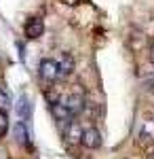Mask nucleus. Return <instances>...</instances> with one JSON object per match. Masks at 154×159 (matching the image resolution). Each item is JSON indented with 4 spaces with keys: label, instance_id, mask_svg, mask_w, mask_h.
Instances as JSON below:
<instances>
[{
    "label": "nucleus",
    "instance_id": "nucleus-1",
    "mask_svg": "<svg viewBox=\"0 0 154 159\" xmlns=\"http://www.w3.org/2000/svg\"><path fill=\"white\" fill-rule=\"evenodd\" d=\"M40 79L42 81H47V83H53V81H57L59 79V66H57V61L47 57V60L40 61Z\"/></svg>",
    "mask_w": 154,
    "mask_h": 159
},
{
    "label": "nucleus",
    "instance_id": "nucleus-2",
    "mask_svg": "<svg viewBox=\"0 0 154 159\" xmlns=\"http://www.w3.org/2000/svg\"><path fill=\"white\" fill-rule=\"evenodd\" d=\"M66 108H68V112L72 115H76V112H80L84 106V93L80 91V89H76V91H72V93H68V98H66V102H61Z\"/></svg>",
    "mask_w": 154,
    "mask_h": 159
},
{
    "label": "nucleus",
    "instance_id": "nucleus-3",
    "mask_svg": "<svg viewBox=\"0 0 154 159\" xmlns=\"http://www.w3.org/2000/svg\"><path fill=\"white\" fill-rule=\"evenodd\" d=\"M80 142H83V147L95 151V148L101 147L104 140H101V134H99L97 127H87V129H83V138H80Z\"/></svg>",
    "mask_w": 154,
    "mask_h": 159
},
{
    "label": "nucleus",
    "instance_id": "nucleus-4",
    "mask_svg": "<svg viewBox=\"0 0 154 159\" xmlns=\"http://www.w3.org/2000/svg\"><path fill=\"white\" fill-rule=\"evenodd\" d=\"M42 32H45V24H42L40 17H32V19H28V24H25V36L30 38V40L40 38V36H42Z\"/></svg>",
    "mask_w": 154,
    "mask_h": 159
},
{
    "label": "nucleus",
    "instance_id": "nucleus-5",
    "mask_svg": "<svg viewBox=\"0 0 154 159\" xmlns=\"http://www.w3.org/2000/svg\"><path fill=\"white\" fill-rule=\"evenodd\" d=\"M49 110H51V115H53L55 121H68L70 119V112H68V108L61 102H51L49 104Z\"/></svg>",
    "mask_w": 154,
    "mask_h": 159
},
{
    "label": "nucleus",
    "instance_id": "nucleus-6",
    "mask_svg": "<svg viewBox=\"0 0 154 159\" xmlns=\"http://www.w3.org/2000/svg\"><path fill=\"white\" fill-rule=\"evenodd\" d=\"M66 138H68L70 142H80V138H83V127H80L76 121H70V123H68Z\"/></svg>",
    "mask_w": 154,
    "mask_h": 159
},
{
    "label": "nucleus",
    "instance_id": "nucleus-7",
    "mask_svg": "<svg viewBox=\"0 0 154 159\" xmlns=\"http://www.w3.org/2000/svg\"><path fill=\"white\" fill-rule=\"evenodd\" d=\"M57 66H59V76H68V74L74 72V60H72L68 53L61 55V60L57 61Z\"/></svg>",
    "mask_w": 154,
    "mask_h": 159
},
{
    "label": "nucleus",
    "instance_id": "nucleus-8",
    "mask_svg": "<svg viewBox=\"0 0 154 159\" xmlns=\"http://www.w3.org/2000/svg\"><path fill=\"white\" fill-rule=\"evenodd\" d=\"M17 115H19L21 121H28L30 119V102H28L25 96H21V98L17 100Z\"/></svg>",
    "mask_w": 154,
    "mask_h": 159
},
{
    "label": "nucleus",
    "instance_id": "nucleus-9",
    "mask_svg": "<svg viewBox=\"0 0 154 159\" xmlns=\"http://www.w3.org/2000/svg\"><path fill=\"white\" fill-rule=\"evenodd\" d=\"M15 140L19 142V144H28V129H25V123L19 121L17 125H15Z\"/></svg>",
    "mask_w": 154,
    "mask_h": 159
},
{
    "label": "nucleus",
    "instance_id": "nucleus-10",
    "mask_svg": "<svg viewBox=\"0 0 154 159\" xmlns=\"http://www.w3.org/2000/svg\"><path fill=\"white\" fill-rule=\"evenodd\" d=\"M9 106H11V96L4 89H0V112H6Z\"/></svg>",
    "mask_w": 154,
    "mask_h": 159
},
{
    "label": "nucleus",
    "instance_id": "nucleus-11",
    "mask_svg": "<svg viewBox=\"0 0 154 159\" xmlns=\"http://www.w3.org/2000/svg\"><path fill=\"white\" fill-rule=\"evenodd\" d=\"M6 132H9V115L0 112V138H4Z\"/></svg>",
    "mask_w": 154,
    "mask_h": 159
},
{
    "label": "nucleus",
    "instance_id": "nucleus-12",
    "mask_svg": "<svg viewBox=\"0 0 154 159\" xmlns=\"http://www.w3.org/2000/svg\"><path fill=\"white\" fill-rule=\"evenodd\" d=\"M63 4H70V7H76V4H80L83 0H61Z\"/></svg>",
    "mask_w": 154,
    "mask_h": 159
},
{
    "label": "nucleus",
    "instance_id": "nucleus-13",
    "mask_svg": "<svg viewBox=\"0 0 154 159\" xmlns=\"http://www.w3.org/2000/svg\"><path fill=\"white\" fill-rule=\"evenodd\" d=\"M148 55H150V61H152V64H154V45H152V47H150V51H148Z\"/></svg>",
    "mask_w": 154,
    "mask_h": 159
},
{
    "label": "nucleus",
    "instance_id": "nucleus-14",
    "mask_svg": "<svg viewBox=\"0 0 154 159\" xmlns=\"http://www.w3.org/2000/svg\"><path fill=\"white\" fill-rule=\"evenodd\" d=\"M150 159H154V151H152V153H150Z\"/></svg>",
    "mask_w": 154,
    "mask_h": 159
}]
</instances>
